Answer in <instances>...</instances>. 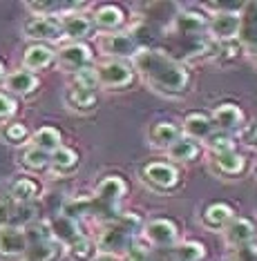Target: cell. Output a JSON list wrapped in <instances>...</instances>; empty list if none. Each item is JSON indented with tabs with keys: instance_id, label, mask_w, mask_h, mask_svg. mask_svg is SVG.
Instances as JSON below:
<instances>
[{
	"instance_id": "obj_1",
	"label": "cell",
	"mask_w": 257,
	"mask_h": 261,
	"mask_svg": "<svg viewBox=\"0 0 257 261\" xmlns=\"http://www.w3.org/2000/svg\"><path fill=\"white\" fill-rule=\"evenodd\" d=\"M134 65L154 90L163 94H181L190 85V74L179 61L159 49H139Z\"/></svg>"
},
{
	"instance_id": "obj_2",
	"label": "cell",
	"mask_w": 257,
	"mask_h": 261,
	"mask_svg": "<svg viewBox=\"0 0 257 261\" xmlns=\"http://www.w3.org/2000/svg\"><path fill=\"white\" fill-rule=\"evenodd\" d=\"M125 192V183L121 176H107L99 183L97 192L92 197L76 199L65 203L63 215L79 221L81 217H92L99 221H114L119 217V203Z\"/></svg>"
},
{
	"instance_id": "obj_3",
	"label": "cell",
	"mask_w": 257,
	"mask_h": 261,
	"mask_svg": "<svg viewBox=\"0 0 257 261\" xmlns=\"http://www.w3.org/2000/svg\"><path fill=\"white\" fill-rule=\"evenodd\" d=\"M141 225V219L136 215H123L112 225H107L99 239V248L103 254H121L134 246V234Z\"/></svg>"
},
{
	"instance_id": "obj_4",
	"label": "cell",
	"mask_w": 257,
	"mask_h": 261,
	"mask_svg": "<svg viewBox=\"0 0 257 261\" xmlns=\"http://www.w3.org/2000/svg\"><path fill=\"white\" fill-rule=\"evenodd\" d=\"M63 254V243L52 234L50 228H38L27 237V250L22 254V261H58Z\"/></svg>"
},
{
	"instance_id": "obj_5",
	"label": "cell",
	"mask_w": 257,
	"mask_h": 261,
	"mask_svg": "<svg viewBox=\"0 0 257 261\" xmlns=\"http://www.w3.org/2000/svg\"><path fill=\"white\" fill-rule=\"evenodd\" d=\"M150 261H201L204 246L197 241H183L170 248H157V252H148Z\"/></svg>"
},
{
	"instance_id": "obj_6",
	"label": "cell",
	"mask_w": 257,
	"mask_h": 261,
	"mask_svg": "<svg viewBox=\"0 0 257 261\" xmlns=\"http://www.w3.org/2000/svg\"><path fill=\"white\" fill-rule=\"evenodd\" d=\"M255 234H257V230H255L253 221H248V219H244V217H237V219L232 217L224 228L226 243H228L230 248H237V250H244V248L253 246Z\"/></svg>"
},
{
	"instance_id": "obj_7",
	"label": "cell",
	"mask_w": 257,
	"mask_h": 261,
	"mask_svg": "<svg viewBox=\"0 0 257 261\" xmlns=\"http://www.w3.org/2000/svg\"><path fill=\"white\" fill-rule=\"evenodd\" d=\"M146 239L152 243L154 248H170L177 243V225L170 219H152L150 223L143 228Z\"/></svg>"
},
{
	"instance_id": "obj_8",
	"label": "cell",
	"mask_w": 257,
	"mask_h": 261,
	"mask_svg": "<svg viewBox=\"0 0 257 261\" xmlns=\"http://www.w3.org/2000/svg\"><path fill=\"white\" fill-rule=\"evenodd\" d=\"M143 179L150 183L152 188L159 190H170L179 183V172L177 168H172L170 163L163 161H152L143 168Z\"/></svg>"
},
{
	"instance_id": "obj_9",
	"label": "cell",
	"mask_w": 257,
	"mask_h": 261,
	"mask_svg": "<svg viewBox=\"0 0 257 261\" xmlns=\"http://www.w3.org/2000/svg\"><path fill=\"white\" fill-rule=\"evenodd\" d=\"M63 22L54 16H40V18H32L25 25V36L36 38V40H56L61 38Z\"/></svg>"
},
{
	"instance_id": "obj_10",
	"label": "cell",
	"mask_w": 257,
	"mask_h": 261,
	"mask_svg": "<svg viewBox=\"0 0 257 261\" xmlns=\"http://www.w3.org/2000/svg\"><path fill=\"white\" fill-rule=\"evenodd\" d=\"M97 72H99V81L107 87H125L134 79L132 67H128L125 63H119V61L103 63L101 67H97Z\"/></svg>"
},
{
	"instance_id": "obj_11",
	"label": "cell",
	"mask_w": 257,
	"mask_h": 261,
	"mask_svg": "<svg viewBox=\"0 0 257 261\" xmlns=\"http://www.w3.org/2000/svg\"><path fill=\"white\" fill-rule=\"evenodd\" d=\"M101 49L105 51V54H112V56H136V51H139V45H136L134 36H130V34H107V36L101 38Z\"/></svg>"
},
{
	"instance_id": "obj_12",
	"label": "cell",
	"mask_w": 257,
	"mask_h": 261,
	"mask_svg": "<svg viewBox=\"0 0 257 261\" xmlns=\"http://www.w3.org/2000/svg\"><path fill=\"white\" fill-rule=\"evenodd\" d=\"M89 58H92V51L87 49V45L83 43H74V45H67L58 51V65L63 69H69V72H79V69L87 67Z\"/></svg>"
},
{
	"instance_id": "obj_13",
	"label": "cell",
	"mask_w": 257,
	"mask_h": 261,
	"mask_svg": "<svg viewBox=\"0 0 257 261\" xmlns=\"http://www.w3.org/2000/svg\"><path fill=\"white\" fill-rule=\"evenodd\" d=\"M27 250V234L22 228H3L0 230V254L3 257H20Z\"/></svg>"
},
{
	"instance_id": "obj_14",
	"label": "cell",
	"mask_w": 257,
	"mask_h": 261,
	"mask_svg": "<svg viewBox=\"0 0 257 261\" xmlns=\"http://www.w3.org/2000/svg\"><path fill=\"white\" fill-rule=\"evenodd\" d=\"M240 40L244 47L257 54V3L244 5V14L240 18Z\"/></svg>"
},
{
	"instance_id": "obj_15",
	"label": "cell",
	"mask_w": 257,
	"mask_h": 261,
	"mask_svg": "<svg viewBox=\"0 0 257 261\" xmlns=\"http://www.w3.org/2000/svg\"><path fill=\"white\" fill-rule=\"evenodd\" d=\"M213 123L222 129V132L228 134V132H235V129H240L244 125V114L237 105L222 103L213 112Z\"/></svg>"
},
{
	"instance_id": "obj_16",
	"label": "cell",
	"mask_w": 257,
	"mask_h": 261,
	"mask_svg": "<svg viewBox=\"0 0 257 261\" xmlns=\"http://www.w3.org/2000/svg\"><path fill=\"white\" fill-rule=\"evenodd\" d=\"M175 29H177L179 36L199 40L201 34H204V29H206V18L199 14H195V11H181V14H177V18H175Z\"/></svg>"
},
{
	"instance_id": "obj_17",
	"label": "cell",
	"mask_w": 257,
	"mask_h": 261,
	"mask_svg": "<svg viewBox=\"0 0 257 261\" xmlns=\"http://www.w3.org/2000/svg\"><path fill=\"white\" fill-rule=\"evenodd\" d=\"M50 230H52V234L63 243V246H72V243L83 239V232L79 230V221H76V219L65 217V215L54 219V225H50Z\"/></svg>"
},
{
	"instance_id": "obj_18",
	"label": "cell",
	"mask_w": 257,
	"mask_h": 261,
	"mask_svg": "<svg viewBox=\"0 0 257 261\" xmlns=\"http://www.w3.org/2000/svg\"><path fill=\"white\" fill-rule=\"evenodd\" d=\"M213 36L222 38V40H232L240 34V16L232 14V11H224V14H217L211 22Z\"/></svg>"
},
{
	"instance_id": "obj_19",
	"label": "cell",
	"mask_w": 257,
	"mask_h": 261,
	"mask_svg": "<svg viewBox=\"0 0 257 261\" xmlns=\"http://www.w3.org/2000/svg\"><path fill=\"white\" fill-rule=\"evenodd\" d=\"M183 132L193 141H206L213 134V121L201 114V112H193L183 121Z\"/></svg>"
},
{
	"instance_id": "obj_20",
	"label": "cell",
	"mask_w": 257,
	"mask_h": 261,
	"mask_svg": "<svg viewBox=\"0 0 257 261\" xmlns=\"http://www.w3.org/2000/svg\"><path fill=\"white\" fill-rule=\"evenodd\" d=\"M56 54H54L52 47H47L43 43H36L32 45L29 49L25 51V56H22V63H25L27 69H45L47 65H50Z\"/></svg>"
},
{
	"instance_id": "obj_21",
	"label": "cell",
	"mask_w": 257,
	"mask_h": 261,
	"mask_svg": "<svg viewBox=\"0 0 257 261\" xmlns=\"http://www.w3.org/2000/svg\"><path fill=\"white\" fill-rule=\"evenodd\" d=\"M168 154H170V159H175V161H183V163H188V161H195L197 156H199V145H197V141L193 139H188V136H179V139L168 147Z\"/></svg>"
},
{
	"instance_id": "obj_22",
	"label": "cell",
	"mask_w": 257,
	"mask_h": 261,
	"mask_svg": "<svg viewBox=\"0 0 257 261\" xmlns=\"http://www.w3.org/2000/svg\"><path fill=\"white\" fill-rule=\"evenodd\" d=\"M215 165H217V170L222 172L226 176H237L244 172V161L242 154L237 152H222V154H215Z\"/></svg>"
},
{
	"instance_id": "obj_23",
	"label": "cell",
	"mask_w": 257,
	"mask_h": 261,
	"mask_svg": "<svg viewBox=\"0 0 257 261\" xmlns=\"http://www.w3.org/2000/svg\"><path fill=\"white\" fill-rule=\"evenodd\" d=\"M235 217L232 215V207L228 203H211L204 212V221L208 228H226V223Z\"/></svg>"
},
{
	"instance_id": "obj_24",
	"label": "cell",
	"mask_w": 257,
	"mask_h": 261,
	"mask_svg": "<svg viewBox=\"0 0 257 261\" xmlns=\"http://www.w3.org/2000/svg\"><path fill=\"white\" fill-rule=\"evenodd\" d=\"M7 90L9 92H16V94H29L38 87V79L32 74V72H14L7 76Z\"/></svg>"
},
{
	"instance_id": "obj_25",
	"label": "cell",
	"mask_w": 257,
	"mask_h": 261,
	"mask_svg": "<svg viewBox=\"0 0 257 261\" xmlns=\"http://www.w3.org/2000/svg\"><path fill=\"white\" fill-rule=\"evenodd\" d=\"M123 22V11L114 7V5H105V7H101L97 14H94V25L101 27V29H116L119 25Z\"/></svg>"
},
{
	"instance_id": "obj_26",
	"label": "cell",
	"mask_w": 257,
	"mask_h": 261,
	"mask_svg": "<svg viewBox=\"0 0 257 261\" xmlns=\"http://www.w3.org/2000/svg\"><path fill=\"white\" fill-rule=\"evenodd\" d=\"M38 197V183L27 179V176H20V179L14 181L11 186V199L18 201V203H29L32 199Z\"/></svg>"
},
{
	"instance_id": "obj_27",
	"label": "cell",
	"mask_w": 257,
	"mask_h": 261,
	"mask_svg": "<svg viewBox=\"0 0 257 261\" xmlns=\"http://www.w3.org/2000/svg\"><path fill=\"white\" fill-rule=\"evenodd\" d=\"M32 139H34V147H38V150H43L47 154L56 152L61 147V134L54 127H40Z\"/></svg>"
},
{
	"instance_id": "obj_28",
	"label": "cell",
	"mask_w": 257,
	"mask_h": 261,
	"mask_svg": "<svg viewBox=\"0 0 257 261\" xmlns=\"http://www.w3.org/2000/svg\"><path fill=\"white\" fill-rule=\"evenodd\" d=\"M67 105L72 110H76V112H89V110L97 108V94L76 90V87L72 85L69 92H67Z\"/></svg>"
},
{
	"instance_id": "obj_29",
	"label": "cell",
	"mask_w": 257,
	"mask_h": 261,
	"mask_svg": "<svg viewBox=\"0 0 257 261\" xmlns=\"http://www.w3.org/2000/svg\"><path fill=\"white\" fill-rule=\"evenodd\" d=\"M179 139V129L172 123H157L150 132V141L157 147H170Z\"/></svg>"
},
{
	"instance_id": "obj_30",
	"label": "cell",
	"mask_w": 257,
	"mask_h": 261,
	"mask_svg": "<svg viewBox=\"0 0 257 261\" xmlns=\"http://www.w3.org/2000/svg\"><path fill=\"white\" fill-rule=\"evenodd\" d=\"M89 29H92V22H89L85 16H81V14H72L67 16V18L63 20V32L67 34L69 38H85L87 34H89Z\"/></svg>"
},
{
	"instance_id": "obj_31",
	"label": "cell",
	"mask_w": 257,
	"mask_h": 261,
	"mask_svg": "<svg viewBox=\"0 0 257 261\" xmlns=\"http://www.w3.org/2000/svg\"><path fill=\"white\" fill-rule=\"evenodd\" d=\"M101 85L99 81V72L97 67H83L74 74V87L76 90H83V92H97V87Z\"/></svg>"
},
{
	"instance_id": "obj_32",
	"label": "cell",
	"mask_w": 257,
	"mask_h": 261,
	"mask_svg": "<svg viewBox=\"0 0 257 261\" xmlns=\"http://www.w3.org/2000/svg\"><path fill=\"white\" fill-rule=\"evenodd\" d=\"M79 163V154L69 147H58L56 152H52V168L56 172H67Z\"/></svg>"
},
{
	"instance_id": "obj_33",
	"label": "cell",
	"mask_w": 257,
	"mask_h": 261,
	"mask_svg": "<svg viewBox=\"0 0 257 261\" xmlns=\"http://www.w3.org/2000/svg\"><path fill=\"white\" fill-rule=\"evenodd\" d=\"M22 165L27 170H43L47 165H52V154L38 150V147H32V150L22 154Z\"/></svg>"
},
{
	"instance_id": "obj_34",
	"label": "cell",
	"mask_w": 257,
	"mask_h": 261,
	"mask_svg": "<svg viewBox=\"0 0 257 261\" xmlns=\"http://www.w3.org/2000/svg\"><path fill=\"white\" fill-rule=\"evenodd\" d=\"M94 254H97V246H94L87 237H83V239H79L76 243L69 246V257L74 261H92Z\"/></svg>"
},
{
	"instance_id": "obj_35",
	"label": "cell",
	"mask_w": 257,
	"mask_h": 261,
	"mask_svg": "<svg viewBox=\"0 0 257 261\" xmlns=\"http://www.w3.org/2000/svg\"><path fill=\"white\" fill-rule=\"evenodd\" d=\"M204 143L211 147V150L215 154H222V152H232V147H235V143H232V139L226 132H213L208 139L204 141Z\"/></svg>"
},
{
	"instance_id": "obj_36",
	"label": "cell",
	"mask_w": 257,
	"mask_h": 261,
	"mask_svg": "<svg viewBox=\"0 0 257 261\" xmlns=\"http://www.w3.org/2000/svg\"><path fill=\"white\" fill-rule=\"evenodd\" d=\"M5 139L14 145H20L29 139V132L22 123H11V125H7V129H5Z\"/></svg>"
},
{
	"instance_id": "obj_37",
	"label": "cell",
	"mask_w": 257,
	"mask_h": 261,
	"mask_svg": "<svg viewBox=\"0 0 257 261\" xmlns=\"http://www.w3.org/2000/svg\"><path fill=\"white\" fill-rule=\"evenodd\" d=\"M14 215H16V203L11 199H0V228H9L14 223Z\"/></svg>"
},
{
	"instance_id": "obj_38",
	"label": "cell",
	"mask_w": 257,
	"mask_h": 261,
	"mask_svg": "<svg viewBox=\"0 0 257 261\" xmlns=\"http://www.w3.org/2000/svg\"><path fill=\"white\" fill-rule=\"evenodd\" d=\"M237 56H240V45H235L232 40H228L224 47H219V54H217L219 61H232Z\"/></svg>"
},
{
	"instance_id": "obj_39",
	"label": "cell",
	"mask_w": 257,
	"mask_h": 261,
	"mask_svg": "<svg viewBox=\"0 0 257 261\" xmlns=\"http://www.w3.org/2000/svg\"><path fill=\"white\" fill-rule=\"evenodd\" d=\"M16 112V100L7 96V94H0V118H9Z\"/></svg>"
},
{
	"instance_id": "obj_40",
	"label": "cell",
	"mask_w": 257,
	"mask_h": 261,
	"mask_svg": "<svg viewBox=\"0 0 257 261\" xmlns=\"http://www.w3.org/2000/svg\"><path fill=\"white\" fill-rule=\"evenodd\" d=\"M242 141L246 143L248 147H257V121H253L250 125L242 132Z\"/></svg>"
},
{
	"instance_id": "obj_41",
	"label": "cell",
	"mask_w": 257,
	"mask_h": 261,
	"mask_svg": "<svg viewBox=\"0 0 257 261\" xmlns=\"http://www.w3.org/2000/svg\"><path fill=\"white\" fill-rule=\"evenodd\" d=\"M128 261H150V257H148V250L143 246H134L130 248V257H128Z\"/></svg>"
},
{
	"instance_id": "obj_42",
	"label": "cell",
	"mask_w": 257,
	"mask_h": 261,
	"mask_svg": "<svg viewBox=\"0 0 257 261\" xmlns=\"http://www.w3.org/2000/svg\"><path fill=\"white\" fill-rule=\"evenodd\" d=\"M97 261H119V259L114 257V254H103V257L97 259Z\"/></svg>"
},
{
	"instance_id": "obj_43",
	"label": "cell",
	"mask_w": 257,
	"mask_h": 261,
	"mask_svg": "<svg viewBox=\"0 0 257 261\" xmlns=\"http://www.w3.org/2000/svg\"><path fill=\"white\" fill-rule=\"evenodd\" d=\"M5 79V67H3V63H0V81Z\"/></svg>"
},
{
	"instance_id": "obj_44",
	"label": "cell",
	"mask_w": 257,
	"mask_h": 261,
	"mask_svg": "<svg viewBox=\"0 0 257 261\" xmlns=\"http://www.w3.org/2000/svg\"><path fill=\"white\" fill-rule=\"evenodd\" d=\"M255 65H257V54H255Z\"/></svg>"
}]
</instances>
